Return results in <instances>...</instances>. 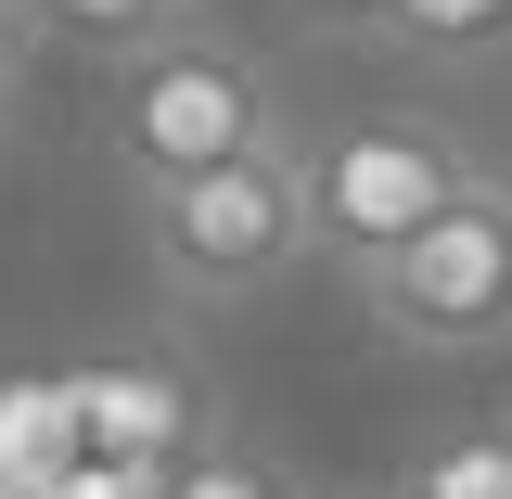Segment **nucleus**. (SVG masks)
Segmentation results:
<instances>
[{"label":"nucleus","mask_w":512,"mask_h":499,"mask_svg":"<svg viewBox=\"0 0 512 499\" xmlns=\"http://www.w3.org/2000/svg\"><path fill=\"white\" fill-rule=\"evenodd\" d=\"M333 13H384V0H333Z\"/></svg>","instance_id":"13"},{"label":"nucleus","mask_w":512,"mask_h":499,"mask_svg":"<svg viewBox=\"0 0 512 499\" xmlns=\"http://www.w3.org/2000/svg\"><path fill=\"white\" fill-rule=\"evenodd\" d=\"M167 499H282V487H269L256 461H231V448H218V461H180V474H167Z\"/></svg>","instance_id":"11"},{"label":"nucleus","mask_w":512,"mask_h":499,"mask_svg":"<svg viewBox=\"0 0 512 499\" xmlns=\"http://www.w3.org/2000/svg\"><path fill=\"white\" fill-rule=\"evenodd\" d=\"M256 141H282V103H269V77L244 52L192 39V26L116 52V167H128V192L180 180V167H218V154H256Z\"/></svg>","instance_id":"2"},{"label":"nucleus","mask_w":512,"mask_h":499,"mask_svg":"<svg viewBox=\"0 0 512 499\" xmlns=\"http://www.w3.org/2000/svg\"><path fill=\"white\" fill-rule=\"evenodd\" d=\"M13 26H26V0H0V64H13Z\"/></svg>","instance_id":"12"},{"label":"nucleus","mask_w":512,"mask_h":499,"mask_svg":"<svg viewBox=\"0 0 512 499\" xmlns=\"http://www.w3.org/2000/svg\"><path fill=\"white\" fill-rule=\"evenodd\" d=\"M77 384V423H90V448L103 461H192V423H205V397H192L167 359H90Z\"/></svg>","instance_id":"5"},{"label":"nucleus","mask_w":512,"mask_h":499,"mask_svg":"<svg viewBox=\"0 0 512 499\" xmlns=\"http://www.w3.org/2000/svg\"><path fill=\"white\" fill-rule=\"evenodd\" d=\"M141 244L167 269V295H192V308L269 295L308 256V180H295L282 141L218 154V167H180V180H141Z\"/></svg>","instance_id":"1"},{"label":"nucleus","mask_w":512,"mask_h":499,"mask_svg":"<svg viewBox=\"0 0 512 499\" xmlns=\"http://www.w3.org/2000/svg\"><path fill=\"white\" fill-rule=\"evenodd\" d=\"M295 180H308V244L372 269V256H397L448 192L474 180V154L436 116H346L320 154H295Z\"/></svg>","instance_id":"4"},{"label":"nucleus","mask_w":512,"mask_h":499,"mask_svg":"<svg viewBox=\"0 0 512 499\" xmlns=\"http://www.w3.org/2000/svg\"><path fill=\"white\" fill-rule=\"evenodd\" d=\"M359 295L384 308L397 346H500L512 333V192L474 167L397 256L359 269Z\"/></svg>","instance_id":"3"},{"label":"nucleus","mask_w":512,"mask_h":499,"mask_svg":"<svg viewBox=\"0 0 512 499\" xmlns=\"http://www.w3.org/2000/svg\"><path fill=\"white\" fill-rule=\"evenodd\" d=\"M167 474H180V461H103V448H90V461L52 474L39 499H167Z\"/></svg>","instance_id":"10"},{"label":"nucleus","mask_w":512,"mask_h":499,"mask_svg":"<svg viewBox=\"0 0 512 499\" xmlns=\"http://www.w3.org/2000/svg\"><path fill=\"white\" fill-rule=\"evenodd\" d=\"M0 499H26V487H13V474H0Z\"/></svg>","instance_id":"14"},{"label":"nucleus","mask_w":512,"mask_h":499,"mask_svg":"<svg viewBox=\"0 0 512 499\" xmlns=\"http://www.w3.org/2000/svg\"><path fill=\"white\" fill-rule=\"evenodd\" d=\"M26 13H52V26H77V39H103V52H141V39H167L192 0H26Z\"/></svg>","instance_id":"8"},{"label":"nucleus","mask_w":512,"mask_h":499,"mask_svg":"<svg viewBox=\"0 0 512 499\" xmlns=\"http://www.w3.org/2000/svg\"><path fill=\"white\" fill-rule=\"evenodd\" d=\"M410 39H436V52H474V39H500L512 26V0H384Z\"/></svg>","instance_id":"9"},{"label":"nucleus","mask_w":512,"mask_h":499,"mask_svg":"<svg viewBox=\"0 0 512 499\" xmlns=\"http://www.w3.org/2000/svg\"><path fill=\"white\" fill-rule=\"evenodd\" d=\"M397 499H512V423H487V436H448V448H423Z\"/></svg>","instance_id":"7"},{"label":"nucleus","mask_w":512,"mask_h":499,"mask_svg":"<svg viewBox=\"0 0 512 499\" xmlns=\"http://www.w3.org/2000/svg\"><path fill=\"white\" fill-rule=\"evenodd\" d=\"M90 461V423H77V384L64 372H13L0 384V474L39 499L52 474H77Z\"/></svg>","instance_id":"6"}]
</instances>
